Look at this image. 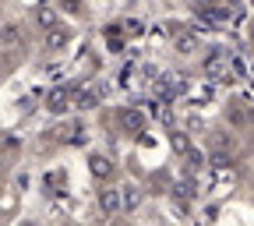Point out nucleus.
Masks as SVG:
<instances>
[{"mask_svg":"<svg viewBox=\"0 0 254 226\" xmlns=\"http://www.w3.org/2000/svg\"><path fill=\"white\" fill-rule=\"evenodd\" d=\"M71 106H74V88L71 85H57V88L46 92V113L60 117V113H67Z\"/></svg>","mask_w":254,"mask_h":226,"instance_id":"1","label":"nucleus"},{"mask_svg":"<svg viewBox=\"0 0 254 226\" xmlns=\"http://www.w3.org/2000/svg\"><path fill=\"white\" fill-rule=\"evenodd\" d=\"M99 209H103V216H120L124 212V191L120 187H103L99 191Z\"/></svg>","mask_w":254,"mask_h":226,"instance_id":"2","label":"nucleus"},{"mask_svg":"<svg viewBox=\"0 0 254 226\" xmlns=\"http://www.w3.org/2000/svg\"><path fill=\"white\" fill-rule=\"evenodd\" d=\"M21 43H25V28L18 21H4V25H0V46H4V50H14Z\"/></svg>","mask_w":254,"mask_h":226,"instance_id":"3","label":"nucleus"},{"mask_svg":"<svg viewBox=\"0 0 254 226\" xmlns=\"http://www.w3.org/2000/svg\"><path fill=\"white\" fill-rule=\"evenodd\" d=\"M88 170H92V177H95V180H103V184L113 177V163H110L106 155H99V152L88 155Z\"/></svg>","mask_w":254,"mask_h":226,"instance_id":"4","label":"nucleus"},{"mask_svg":"<svg viewBox=\"0 0 254 226\" xmlns=\"http://www.w3.org/2000/svg\"><path fill=\"white\" fill-rule=\"evenodd\" d=\"M120 127L131 135H141L145 131V113L141 110H120Z\"/></svg>","mask_w":254,"mask_h":226,"instance_id":"5","label":"nucleus"},{"mask_svg":"<svg viewBox=\"0 0 254 226\" xmlns=\"http://www.w3.org/2000/svg\"><path fill=\"white\" fill-rule=\"evenodd\" d=\"M99 106V92L95 88H88V85H81V88H74V110H95Z\"/></svg>","mask_w":254,"mask_h":226,"instance_id":"6","label":"nucleus"},{"mask_svg":"<svg viewBox=\"0 0 254 226\" xmlns=\"http://www.w3.org/2000/svg\"><path fill=\"white\" fill-rule=\"evenodd\" d=\"M43 43H46V50H50V53H57V50L67 46V32H64V28H46Z\"/></svg>","mask_w":254,"mask_h":226,"instance_id":"7","label":"nucleus"},{"mask_svg":"<svg viewBox=\"0 0 254 226\" xmlns=\"http://www.w3.org/2000/svg\"><path fill=\"white\" fill-rule=\"evenodd\" d=\"M36 25L46 32V28H57V7H50V4H43L39 11H36Z\"/></svg>","mask_w":254,"mask_h":226,"instance_id":"8","label":"nucleus"},{"mask_svg":"<svg viewBox=\"0 0 254 226\" xmlns=\"http://www.w3.org/2000/svg\"><path fill=\"white\" fill-rule=\"evenodd\" d=\"M226 60H230V53L212 50V53H208V60H205V71H208V75H219L222 68H226Z\"/></svg>","mask_w":254,"mask_h":226,"instance_id":"9","label":"nucleus"},{"mask_svg":"<svg viewBox=\"0 0 254 226\" xmlns=\"http://www.w3.org/2000/svg\"><path fill=\"white\" fill-rule=\"evenodd\" d=\"M120 191H124V212H134V209H138V202H141L138 187H131V184H127V187H120Z\"/></svg>","mask_w":254,"mask_h":226,"instance_id":"10","label":"nucleus"},{"mask_svg":"<svg viewBox=\"0 0 254 226\" xmlns=\"http://www.w3.org/2000/svg\"><path fill=\"white\" fill-rule=\"evenodd\" d=\"M208 166H212V170H226V166H230V152L215 149V152L208 155Z\"/></svg>","mask_w":254,"mask_h":226,"instance_id":"11","label":"nucleus"},{"mask_svg":"<svg viewBox=\"0 0 254 226\" xmlns=\"http://www.w3.org/2000/svg\"><path fill=\"white\" fill-rule=\"evenodd\" d=\"M190 195H194V187H190V184H173V198H177L180 205H187Z\"/></svg>","mask_w":254,"mask_h":226,"instance_id":"12","label":"nucleus"},{"mask_svg":"<svg viewBox=\"0 0 254 226\" xmlns=\"http://www.w3.org/2000/svg\"><path fill=\"white\" fill-rule=\"evenodd\" d=\"M194 46H198V39L190 36V32H184V36H177V50H180V53H194Z\"/></svg>","mask_w":254,"mask_h":226,"instance_id":"13","label":"nucleus"},{"mask_svg":"<svg viewBox=\"0 0 254 226\" xmlns=\"http://www.w3.org/2000/svg\"><path fill=\"white\" fill-rule=\"evenodd\" d=\"M173 152H177V155H187V152H190V138L177 131V135H173Z\"/></svg>","mask_w":254,"mask_h":226,"instance_id":"14","label":"nucleus"},{"mask_svg":"<svg viewBox=\"0 0 254 226\" xmlns=\"http://www.w3.org/2000/svg\"><path fill=\"white\" fill-rule=\"evenodd\" d=\"M106 43H110L113 50H120V46H124V36H120V25H113V28H106Z\"/></svg>","mask_w":254,"mask_h":226,"instance_id":"15","label":"nucleus"},{"mask_svg":"<svg viewBox=\"0 0 254 226\" xmlns=\"http://www.w3.org/2000/svg\"><path fill=\"white\" fill-rule=\"evenodd\" d=\"M60 11H67V14H78V11H81V0H60Z\"/></svg>","mask_w":254,"mask_h":226,"instance_id":"16","label":"nucleus"},{"mask_svg":"<svg viewBox=\"0 0 254 226\" xmlns=\"http://www.w3.org/2000/svg\"><path fill=\"white\" fill-rule=\"evenodd\" d=\"M124 226H127V223H124Z\"/></svg>","mask_w":254,"mask_h":226,"instance_id":"17","label":"nucleus"}]
</instances>
